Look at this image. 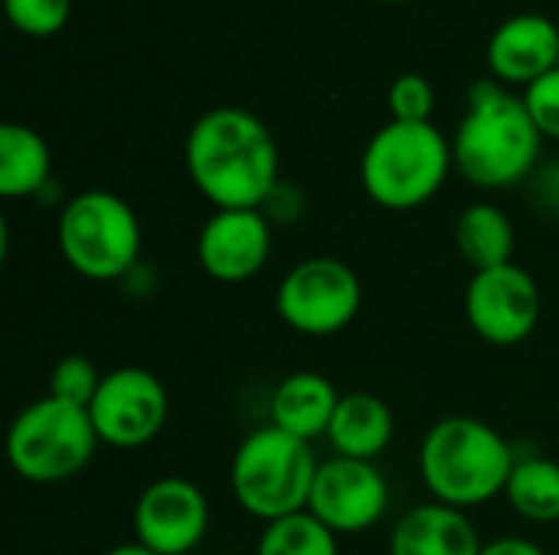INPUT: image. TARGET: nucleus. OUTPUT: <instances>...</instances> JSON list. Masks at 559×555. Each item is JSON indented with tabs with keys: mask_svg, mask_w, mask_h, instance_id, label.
Returning a JSON list of instances; mask_svg holds the SVG:
<instances>
[{
	"mask_svg": "<svg viewBox=\"0 0 559 555\" xmlns=\"http://www.w3.org/2000/svg\"><path fill=\"white\" fill-rule=\"evenodd\" d=\"M504 497L511 510L527 523L559 520V464L550 458H524L514 464Z\"/></svg>",
	"mask_w": 559,
	"mask_h": 555,
	"instance_id": "obj_20",
	"label": "nucleus"
},
{
	"mask_svg": "<svg viewBox=\"0 0 559 555\" xmlns=\"http://www.w3.org/2000/svg\"><path fill=\"white\" fill-rule=\"evenodd\" d=\"M337 406H341V393L328 376L314 370H298L275 386L269 415L275 429L311 445L314 438H328Z\"/></svg>",
	"mask_w": 559,
	"mask_h": 555,
	"instance_id": "obj_16",
	"label": "nucleus"
},
{
	"mask_svg": "<svg viewBox=\"0 0 559 555\" xmlns=\"http://www.w3.org/2000/svg\"><path fill=\"white\" fill-rule=\"evenodd\" d=\"M485 59L491 79L527 88L559 65V26L544 13H514L495 26Z\"/></svg>",
	"mask_w": 559,
	"mask_h": 555,
	"instance_id": "obj_14",
	"label": "nucleus"
},
{
	"mask_svg": "<svg viewBox=\"0 0 559 555\" xmlns=\"http://www.w3.org/2000/svg\"><path fill=\"white\" fill-rule=\"evenodd\" d=\"M465 317L485 343L518 347L540 321V288L534 275L514 262L472 272L465 288Z\"/></svg>",
	"mask_w": 559,
	"mask_h": 555,
	"instance_id": "obj_10",
	"label": "nucleus"
},
{
	"mask_svg": "<svg viewBox=\"0 0 559 555\" xmlns=\"http://www.w3.org/2000/svg\"><path fill=\"white\" fill-rule=\"evenodd\" d=\"M102 555H157V553H151L147 546H141V543L134 540V543H121V546H111L108 553H102Z\"/></svg>",
	"mask_w": 559,
	"mask_h": 555,
	"instance_id": "obj_28",
	"label": "nucleus"
},
{
	"mask_svg": "<svg viewBox=\"0 0 559 555\" xmlns=\"http://www.w3.org/2000/svg\"><path fill=\"white\" fill-rule=\"evenodd\" d=\"M134 540L157 555L193 553L210 530V504L187 478H157L134 500Z\"/></svg>",
	"mask_w": 559,
	"mask_h": 555,
	"instance_id": "obj_12",
	"label": "nucleus"
},
{
	"mask_svg": "<svg viewBox=\"0 0 559 555\" xmlns=\"http://www.w3.org/2000/svg\"><path fill=\"white\" fill-rule=\"evenodd\" d=\"M380 3H403V0H380Z\"/></svg>",
	"mask_w": 559,
	"mask_h": 555,
	"instance_id": "obj_29",
	"label": "nucleus"
},
{
	"mask_svg": "<svg viewBox=\"0 0 559 555\" xmlns=\"http://www.w3.org/2000/svg\"><path fill=\"white\" fill-rule=\"evenodd\" d=\"M318 468L308 442L269 422L239 442L229 464V487L249 517L275 523L308 510Z\"/></svg>",
	"mask_w": 559,
	"mask_h": 555,
	"instance_id": "obj_5",
	"label": "nucleus"
},
{
	"mask_svg": "<svg viewBox=\"0 0 559 555\" xmlns=\"http://www.w3.org/2000/svg\"><path fill=\"white\" fill-rule=\"evenodd\" d=\"M386 105L393 121H432L436 108V88L419 72H403L390 82Z\"/></svg>",
	"mask_w": 559,
	"mask_h": 555,
	"instance_id": "obj_24",
	"label": "nucleus"
},
{
	"mask_svg": "<svg viewBox=\"0 0 559 555\" xmlns=\"http://www.w3.org/2000/svg\"><path fill=\"white\" fill-rule=\"evenodd\" d=\"M481 546L465 510L439 500L406 510L390 533V555H481Z\"/></svg>",
	"mask_w": 559,
	"mask_h": 555,
	"instance_id": "obj_15",
	"label": "nucleus"
},
{
	"mask_svg": "<svg viewBox=\"0 0 559 555\" xmlns=\"http://www.w3.org/2000/svg\"><path fill=\"white\" fill-rule=\"evenodd\" d=\"M455 249L472 272L514 262V222L495 203H472L455 219Z\"/></svg>",
	"mask_w": 559,
	"mask_h": 555,
	"instance_id": "obj_19",
	"label": "nucleus"
},
{
	"mask_svg": "<svg viewBox=\"0 0 559 555\" xmlns=\"http://www.w3.org/2000/svg\"><path fill=\"white\" fill-rule=\"evenodd\" d=\"M88 409L43 396L20 409L7 429V461L26 484H62L79 478L98 448Z\"/></svg>",
	"mask_w": 559,
	"mask_h": 555,
	"instance_id": "obj_6",
	"label": "nucleus"
},
{
	"mask_svg": "<svg viewBox=\"0 0 559 555\" xmlns=\"http://www.w3.org/2000/svg\"><path fill=\"white\" fill-rule=\"evenodd\" d=\"M272 255V226L262 209H216L197 232V265L219 285L255 278Z\"/></svg>",
	"mask_w": 559,
	"mask_h": 555,
	"instance_id": "obj_13",
	"label": "nucleus"
},
{
	"mask_svg": "<svg viewBox=\"0 0 559 555\" xmlns=\"http://www.w3.org/2000/svg\"><path fill=\"white\" fill-rule=\"evenodd\" d=\"M62 262L85 281H118L141 258V222L128 200L111 190L75 193L56 222Z\"/></svg>",
	"mask_w": 559,
	"mask_h": 555,
	"instance_id": "obj_7",
	"label": "nucleus"
},
{
	"mask_svg": "<svg viewBox=\"0 0 559 555\" xmlns=\"http://www.w3.org/2000/svg\"><path fill=\"white\" fill-rule=\"evenodd\" d=\"M544 134L537 131L521 95L498 79L468 85V108L452 134L459 173L478 190H508L534 177Z\"/></svg>",
	"mask_w": 559,
	"mask_h": 555,
	"instance_id": "obj_2",
	"label": "nucleus"
},
{
	"mask_svg": "<svg viewBox=\"0 0 559 555\" xmlns=\"http://www.w3.org/2000/svg\"><path fill=\"white\" fill-rule=\"evenodd\" d=\"M531 186H534V200L544 213H554L559 216V160L547 164V167H537L534 177H531Z\"/></svg>",
	"mask_w": 559,
	"mask_h": 555,
	"instance_id": "obj_26",
	"label": "nucleus"
},
{
	"mask_svg": "<svg viewBox=\"0 0 559 555\" xmlns=\"http://www.w3.org/2000/svg\"><path fill=\"white\" fill-rule=\"evenodd\" d=\"M557 555H559V553H557Z\"/></svg>",
	"mask_w": 559,
	"mask_h": 555,
	"instance_id": "obj_30",
	"label": "nucleus"
},
{
	"mask_svg": "<svg viewBox=\"0 0 559 555\" xmlns=\"http://www.w3.org/2000/svg\"><path fill=\"white\" fill-rule=\"evenodd\" d=\"M481 555H547L534 540L524 536H501L481 546Z\"/></svg>",
	"mask_w": 559,
	"mask_h": 555,
	"instance_id": "obj_27",
	"label": "nucleus"
},
{
	"mask_svg": "<svg viewBox=\"0 0 559 555\" xmlns=\"http://www.w3.org/2000/svg\"><path fill=\"white\" fill-rule=\"evenodd\" d=\"M255 555H341L337 533H331L318 517L295 514L275 523H265Z\"/></svg>",
	"mask_w": 559,
	"mask_h": 555,
	"instance_id": "obj_21",
	"label": "nucleus"
},
{
	"mask_svg": "<svg viewBox=\"0 0 559 555\" xmlns=\"http://www.w3.org/2000/svg\"><path fill=\"white\" fill-rule=\"evenodd\" d=\"M524 105L537 124V131L550 141H559V65L524 88Z\"/></svg>",
	"mask_w": 559,
	"mask_h": 555,
	"instance_id": "obj_25",
	"label": "nucleus"
},
{
	"mask_svg": "<svg viewBox=\"0 0 559 555\" xmlns=\"http://www.w3.org/2000/svg\"><path fill=\"white\" fill-rule=\"evenodd\" d=\"M102 376L98 366L79 353L72 357H62L52 370H49V396L69 402V406H79V409H88L98 386H102Z\"/></svg>",
	"mask_w": 559,
	"mask_h": 555,
	"instance_id": "obj_22",
	"label": "nucleus"
},
{
	"mask_svg": "<svg viewBox=\"0 0 559 555\" xmlns=\"http://www.w3.org/2000/svg\"><path fill=\"white\" fill-rule=\"evenodd\" d=\"M390 507V484L373 461L331 458L318 468L308 514L337 536H357L377 527Z\"/></svg>",
	"mask_w": 559,
	"mask_h": 555,
	"instance_id": "obj_11",
	"label": "nucleus"
},
{
	"mask_svg": "<svg viewBox=\"0 0 559 555\" xmlns=\"http://www.w3.org/2000/svg\"><path fill=\"white\" fill-rule=\"evenodd\" d=\"M170 412L164 383L144 366H118L102 376V386L88 406L98 442L118 451H138L151 445Z\"/></svg>",
	"mask_w": 559,
	"mask_h": 555,
	"instance_id": "obj_9",
	"label": "nucleus"
},
{
	"mask_svg": "<svg viewBox=\"0 0 559 555\" xmlns=\"http://www.w3.org/2000/svg\"><path fill=\"white\" fill-rule=\"evenodd\" d=\"M360 307V275L334 255L301 258L275 288L278 321L301 337H334L354 324Z\"/></svg>",
	"mask_w": 559,
	"mask_h": 555,
	"instance_id": "obj_8",
	"label": "nucleus"
},
{
	"mask_svg": "<svg viewBox=\"0 0 559 555\" xmlns=\"http://www.w3.org/2000/svg\"><path fill=\"white\" fill-rule=\"evenodd\" d=\"M3 13L23 36H52L72 16V0H3Z\"/></svg>",
	"mask_w": 559,
	"mask_h": 555,
	"instance_id": "obj_23",
	"label": "nucleus"
},
{
	"mask_svg": "<svg viewBox=\"0 0 559 555\" xmlns=\"http://www.w3.org/2000/svg\"><path fill=\"white\" fill-rule=\"evenodd\" d=\"M393 432H396L393 409L380 396L347 393L341 396V406L328 429V442L337 451V458L377 461L390 448Z\"/></svg>",
	"mask_w": 559,
	"mask_h": 555,
	"instance_id": "obj_17",
	"label": "nucleus"
},
{
	"mask_svg": "<svg viewBox=\"0 0 559 555\" xmlns=\"http://www.w3.org/2000/svg\"><path fill=\"white\" fill-rule=\"evenodd\" d=\"M452 167V141L432 121L390 118L360 154V183L377 206L409 213L445 186Z\"/></svg>",
	"mask_w": 559,
	"mask_h": 555,
	"instance_id": "obj_4",
	"label": "nucleus"
},
{
	"mask_svg": "<svg viewBox=\"0 0 559 555\" xmlns=\"http://www.w3.org/2000/svg\"><path fill=\"white\" fill-rule=\"evenodd\" d=\"M183 164L213 209H262L278 180V147L269 124L236 105L203 111L183 141Z\"/></svg>",
	"mask_w": 559,
	"mask_h": 555,
	"instance_id": "obj_1",
	"label": "nucleus"
},
{
	"mask_svg": "<svg viewBox=\"0 0 559 555\" xmlns=\"http://www.w3.org/2000/svg\"><path fill=\"white\" fill-rule=\"evenodd\" d=\"M514 464L518 458L504 435L475 415L439 419L419 448L426 491L455 510H472L504 494Z\"/></svg>",
	"mask_w": 559,
	"mask_h": 555,
	"instance_id": "obj_3",
	"label": "nucleus"
},
{
	"mask_svg": "<svg viewBox=\"0 0 559 555\" xmlns=\"http://www.w3.org/2000/svg\"><path fill=\"white\" fill-rule=\"evenodd\" d=\"M52 173V150L39 131L20 121L0 128V196L23 200L36 196Z\"/></svg>",
	"mask_w": 559,
	"mask_h": 555,
	"instance_id": "obj_18",
	"label": "nucleus"
}]
</instances>
